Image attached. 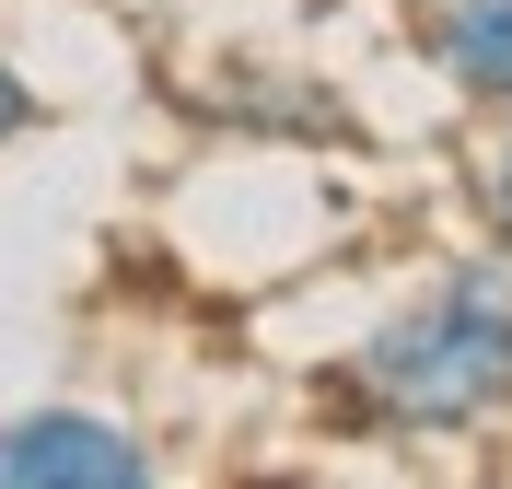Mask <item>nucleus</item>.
Here are the masks:
<instances>
[{
  "label": "nucleus",
  "instance_id": "nucleus-1",
  "mask_svg": "<svg viewBox=\"0 0 512 489\" xmlns=\"http://www.w3.org/2000/svg\"><path fill=\"white\" fill-rule=\"evenodd\" d=\"M315 408L361 443H454L512 420V245H466L384 303L315 373Z\"/></svg>",
  "mask_w": 512,
  "mask_h": 489
},
{
  "label": "nucleus",
  "instance_id": "nucleus-2",
  "mask_svg": "<svg viewBox=\"0 0 512 489\" xmlns=\"http://www.w3.org/2000/svg\"><path fill=\"white\" fill-rule=\"evenodd\" d=\"M163 455L105 408H12L0 420V489H152Z\"/></svg>",
  "mask_w": 512,
  "mask_h": 489
},
{
  "label": "nucleus",
  "instance_id": "nucleus-3",
  "mask_svg": "<svg viewBox=\"0 0 512 489\" xmlns=\"http://www.w3.org/2000/svg\"><path fill=\"white\" fill-rule=\"evenodd\" d=\"M419 59L443 70V94L501 117L512 105V0H431L419 12Z\"/></svg>",
  "mask_w": 512,
  "mask_h": 489
},
{
  "label": "nucleus",
  "instance_id": "nucleus-4",
  "mask_svg": "<svg viewBox=\"0 0 512 489\" xmlns=\"http://www.w3.org/2000/svg\"><path fill=\"white\" fill-rule=\"evenodd\" d=\"M222 129H268V140H350V105L326 82H280L268 59H233V82H210Z\"/></svg>",
  "mask_w": 512,
  "mask_h": 489
},
{
  "label": "nucleus",
  "instance_id": "nucleus-5",
  "mask_svg": "<svg viewBox=\"0 0 512 489\" xmlns=\"http://www.w3.org/2000/svg\"><path fill=\"white\" fill-rule=\"evenodd\" d=\"M466 210H478V245H512V105L489 117L478 152H466Z\"/></svg>",
  "mask_w": 512,
  "mask_h": 489
},
{
  "label": "nucleus",
  "instance_id": "nucleus-6",
  "mask_svg": "<svg viewBox=\"0 0 512 489\" xmlns=\"http://www.w3.org/2000/svg\"><path fill=\"white\" fill-rule=\"evenodd\" d=\"M47 129V94H35L24 70H12V47H0V152H12V140H35Z\"/></svg>",
  "mask_w": 512,
  "mask_h": 489
}]
</instances>
